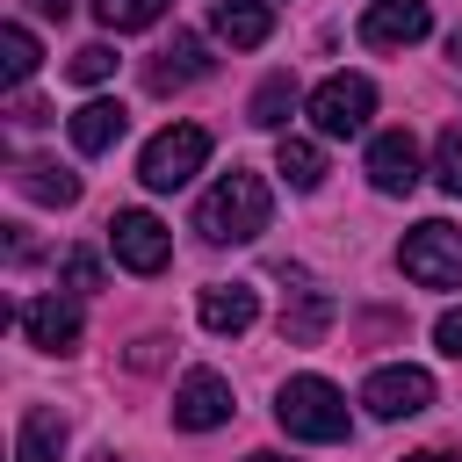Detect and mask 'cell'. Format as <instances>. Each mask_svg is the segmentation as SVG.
<instances>
[{
  "instance_id": "cell-1",
  "label": "cell",
  "mask_w": 462,
  "mask_h": 462,
  "mask_svg": "<svg viewBox=\"0 0 462 462\" xmlns=\"http://www.w3.org/2000/svg\"><path fill=\"white\" fill-rule=\"evenodd\" d=\"M267 217H274L267 180H260V173H245V166H231V173L202 195L195 231H202L209 245H245V238H260V231H267Z\"/></svg>"
},
{
  "instance_id": "cell-2",
  "label": "cell",
  "mask_w": 462,
  "mask_h": 462,
  "mask_svg": "<svg viewBox=\"0 0 462 462\" xmlns=\"http://www.w3.org/2000/svg\"><path fill=\"white\" fill-rule=\"evenodd\" d=\"M274 419L289 440H346V397L325 375H289L274 390Z\"/></svg>"
},
{
  "instance_id": "cell-3",
  "label": "cell",
  "mask_w": 462,
  "mask_h": 462,
  "mask_svg": "<svg viewBox=\"0 0 462 462\" xmlns=\"http://www.w3.org/2000/svg\"><path fill=\"white\" fill-rule=\"evenodd\" d=\"M202 159H209V130H202V123H166V130L144 144L137 180H144L152 195H173V188H188V180L202 173Z\"/></svg>"
},
{
  "instance_id": "cell-4",
  "label": "cell",
  "mask_w": 462,
  "mask_h": 462,
  "mask_svg": "<svg viewBox=\"0 0 462 462\" xmlns=\"http://www.w3.org/2000/svg\"><path fill=\"white\" fill-rule=\"evenodd\" d=\"M397 267H404L419 289H462V231H455L448 217L411 224L404 245H397Z\"/></svg>"
},
{
  "instance_id": "cell-5",
  "label": "cell",
  "mask_w": 462,
  "mask_h": 462,
  "mask_svg": "<svg viewBox=\"0 0 462 462\" xmlns=\"http://www.w3.org/2000/svg\"><path fill=\"white\" fill-rule=\"evenodd\" d=\"M368 116H375V79H361V72H332L310 94V123L325 137H354V130H368Z\"/></svg>"
},
{
  "instance_id": "cell-6",
  "label": "cell",
  "mask_w": 462,
  "mask_h": 462,
  "mask_svg": "<svg viewBox=\"0 0 462 462\" xmlns=\"http://www.w3.org/2000/svg\"><path fill=\"white\" fill-rule=\"evenodd\" d=\"M108 253H116L130 274H159V267L173 260V238H166V224H159L152 209H116V217H108Z\"/></svg>"
},
{
  "instance_id": "cell-7",
  "label": "cell",
  "mask_w": 462,
  "mask_h": 462,
  "mask_svg": "<svg viewBox=\"0 0 462 462\" xmlns=\"http://www.w3.org/2000/svg\"><path fill=\"white\" fill-rule=\"evenodd\" d=\"M361 404L375 411V419H411V411H426L433 404V375L426 368H375L368 383H361Z\"/></svg>"
},
{
  "instance_id": "cell-8",
  "label": "cell",
  "mask_w": 462,
  "mask_h": 462,
  "mask_svg": "<svg viewBox=\"0 0 462 462\" xmlns=\"http://www.w3.org/2000/svg\"><path fill=\"white\" fill-rule=\"evenodd\" d=\"M231 419V383L217 375V368H195V375H180V390H173V426H188V433H209V426H224Z\"/></svg>"
},
{
  "instance_id": "cell-9",
  "label": "cell",
  "mask_w": 462,
  "mask_h": 462,
  "mask_svg": "<svg viewBox=\"0 0 462 462\" xmlns=\"http://www.w3.org/2000/svg\"><path fill=\"white\" fill-rule=\"evenodd\" d=\"M426 29H433L426 0H375V7L361 14V43H375V51H404V43H419Z\"/></svg>"
},
{
  "instance_id": "cell-10",
  "label": "cell",
  "mask_w": 462,
  "mask_h": 462,
  "mask_svg": "<svg viewBox=\"0 0 462 462\" xmlns=\"http://www.w3.org/2000/svg\"><path fill=\"white\" fill-rule=\"evenodd\" d=\"M368 180H375V195H411L419 188V144H411V130H383L368 144Z\"/></svg>"
},
{
  "instance_id": "cell-11",
  "label": "cell",
  "mask_w": 462,
  "mask_h": 462,
  "mask_svg": "<svg viewBox=\"0 0 462 462\" xmlns=\"http://www.w3.org/2000/svg\"><path fill=\"white\" fill-rule=\"evenodd\" d=\"M22 332H29V346H43V354H72V346H79V310L58 303V296H36V303H22Z\"/></svg>"
},
{
  "instance_id": "cell-12",
  "label": "cell",
  "mask_w": 462,
  "mask_h": 462,
  "mask_svg": "<svg viewBox=\"0 0 462 462\" xmlns=\"http://www.w3.org/2000/svg\"><path fill=\"white\" fill-rule=\"evenodd\" d=\"M209 72V58H202V36H173L166 51H152V65H144V87L152 94H173V87H195Z\"/></svg>"
},
{
  "instance_id": "cell-13",
  "label": "cell",
  "mask_w": 462,
  "mask_h": 462,
  "mask_svg": "<svg viewBox=\"0 0 462 462\" xmlns=\"http://www.w3.org/2000/svg\"><path fill=\"white\" fill-rule=\"evenodd\" d=\"M217 36L231 43V51H253V43H267L274 36V0H217Z\"/></svg>"
},
{
  "instance_id": "cell-14",
  "label": "cell",
  "mask_w": 462,
  "mask_h": 462,
  "mask_svg": "<svg viewBox=\"0 0 462 462\" xmlns=\"http://www.w3.org/2000/svg\"><path fill=\"white\" fill-rule=\"evenodd\" d=\"M253 318H260V296H253L245 282H209V289H202V325H209V332H231V339H238Z\"/></svg>"
},
{
  "instance_id": "cell-15",
  "label": "cell",
  "mask_w": 462,
  "mask_h": 462,
  "mask_svg": "<svg viewBox=\"0 0 462 462\" xmlns=\"http://www.w3.org/2000/svg\"><path fill=\"white\" fill-rule=\"evenodd\" d=\"M14 188H22L29 202H51V209H65V202H79V173H72V166H58V159H22V173H14Z\"/></svg>"
},
{
  "instance_id": "cell-16",
  "label": "cell",
  "mask_w": 462,
  "mask_h": 462,
  "mask_svg": "<svg viewBox=\"0 0 462 462\" xmlns=\"http://www.w3.org/2000/svg\"><path fill=\"white\" fill-rule=\"evenodd\" d=\"M123 130H130V108H123V101H87V108H72V144H79V152H108Z\"/></svg>"
},
{
  "instance_id": "cell-17",
  "label": "cell",
  "mask_w": 462,
  "mask_h": 462,
  "mask_svg": "<svg viewBox=\"0 0 462 462\" xmlns=\"http://www.w3.org/2000/svg\"><path fill=\"white\" fill-rule=\"evenodd\" d=\"M325 325H332V296H325V289H303V296L282 310V339H289V346H318Z\"/></svg>"
},
{
  "instance_id": "cell-18",
  "label": "cell",
  "mask_w": 462,
  "mask_h": 462,
  "mask_svg": "<svg viewBox=\"0 0 462 462\" xmlns=\"http://www.w3.org/2000/svg\"><path fill=\"white\" fill-rule=\"evenodd\" d=\"M274 173H282L296 195H310V188L325 180V152H318L310 137H282V144H274Z\"/></svg>"
},
{
  "instance_id": "cell-19",
  "label": "cell",
  "mask_w": 462,
  "mask_h": 462,
  "mask_svg": "<svg viewBox=\"0 0 462 462\" xmlns=\"http://www.w3.org/2000/svg\"><path fill=\"white\" fill-rule=\"evenodd\" d=\"M58 448H65V419L58 411H22V448H14V462H58Z\"/></svg>"
},
{
  "instance_id": "cell-20",
  "label": "cell",
  "mask_w": 462,
  "mask_h": 462,
  "mask_svg": "<svg viewBox=\"0 0 462 462\" xmlns=\"http://www.w3.org/2000/svg\"><path fill=\"white\" fill-rule=\"evenodd\" d=\"M296 101H303V87H296V72H274L260 94H253V123L260 130H282L289 116H296Z\"/></svg>"
},
{
  "instance_id": "cell-21",
  "label": "cell",
  "mask_w": 462,
  "mask_h": 462,
  "mask_svg": "<svg viewBox=\"0 0 462 462\" xmlns=\"http://www.w3.org/2000/svg\"><path fill=\"white\" fill-rule=\"evenodd\" d=\"M36 65H43L36 36H29L22 22H7V29H0V79H7V87H22V79H29Z\"/></svg>"
},
{
  "instance_id": "cell-22",
  "label": "cell",
  "mask_w": 462,
  "mask_h": 462,
  "mask_svg": "<svg viewBox=\"0 0 462 462\" xmlns=\"http://www.w3.org/2000/svg\"><path fill=\"white\" fill-rule=\"evenodd\" d=\"M94 14H101V29H152L159 14H166V0H94Z\"/></svg>"
},
{
  "instance_id": "cell-23",
  "label": "cell",
  "mask_w": 462,
  "mask_h": 462,
  "mask_svg": "<svg viewBox=\"0 0 462 462\" xmlns=\"http://www.w3.org/2000/svg\"><path fill=\"white\" fill-rule=\"evenodd\" d=\"M433 180H440L448 195H462V123L440 130V144H433Z\"/></svg>"
},
{
  "instance_id": "cell-24",
  "label": "cell",
  "mask_w": 462,
  "mask_h": 462,
  "mask_svg": "<svg viewBox=\"0 0 462 462\" xmlns=\"http://www.w3.org/2000/svg\"><path fill=\"white\" fill-rule=\"evenodd\" d=\"M65 72H72V79H79V87H101V79H108V72H116V51H108V43H79V51H72V65H65Z\"/></svg>"
},
{
  "instance_id": "cell-25",
  "label": "cell",
  "mask_w": 462,
  "mask_h": 462,
  "mask_svg": "<svg viewBox=\"0 0 462 462\" xmlns=\"http://www.w3.org/2000/svg\"><path fill=\"white\" fill-rule=\"evenodd\" d=\"M58 274H65V289H79V296H94V289H101V260H94V253H65V267H58Z\"/></svg>"
},
{
  "instance_id": "cell-26",
  "label": "cell",
  "mask_w": 462,
  "mask_h": 462,
  "mask_svg": "<svg viewBox=\"0 0 462 462\" xmlns=\"http://www.w3.org/2000/svg\"><path fill=\"white\" fill-rule=\"evenodd\" d=\"M433 346L462 361V310H440V325H433Z\"/></svg>"
},
{
  "instance_id": "cell-27",
  "label": "cell",
  "mask_w": 462,
  "mask_h": 462,
  "mask_svg": "<svg viewBox=\"0 0 462 462\" xmlns=\"http://www.w3.org/2000/svg\"><path fill=\"white\" fill-rule=\"evenodd\" d=\"M404 462H462L455 448H426V455H404Z\"/></svg>"
},
{
  "instance_id": "cell-28",
  "label": "cell",
  "mask_w": 462,
  "mask_h": 462,
  "mask_svg": "<svg viewBox=\"0 0 462 462\" xmlns=\"http://www.w3.org/2000/svg\"><path fill=\"white\" fill-rule=\"evenodd\" d=\"M36 14H58V22H65V14H72V0H36Z\"/></svg>"
},
{
  "instance_id": "cell-29",
  "label": "cell",
  "mask_w": 462,
  "mask_h": 462,
  "mask_svg": "<svg viewBox=\"0 0 462 462\" xmlns=\"http://www.w3.org/2000/svg\"><path fill=\"white\" fill-rule=\"evenodd\" d=\"M448 58H455V72H462V29H455V36H448Z\"/></svg>"
},
{
  "instance_id": "cell-30",
  "label": "cell",
  "mask_w": 462,
  "mask_h": 462,
  "mask_svg": "<svg viewBox=\"0 0 462 462\" xmlns=\"http://www.w3.org/2000/svg\"><path fill=\"white\" fill-rule=\"evenodd\" d=\"M245 462H289V455H274V448H253V455H245Z\"/></svg>"
},
{
  "instance_id": "cell-31",
  "label": "cell",
  "mask_w": 462,
  "mask_h": 462,
  "mask_svg": "<svg viewBox=\"0 0 462 462\" xmlns=\"http://www.w3.org/2000/svg\"><path fill=\"white\" fill-rule=\"evenodd\" d=\"M94 462H116V455H94Z\"/></svg>"
}]
</instances>
